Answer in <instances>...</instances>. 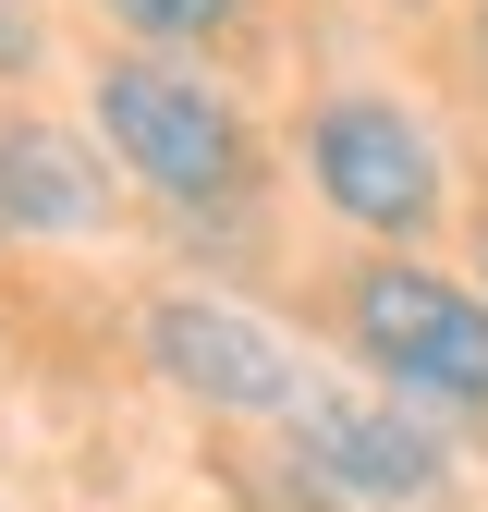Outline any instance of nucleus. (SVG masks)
Here are the masks:
<instances>
[{
    "mask_svg": "<svg viewBox=\"0 0 488 512\" xmlns=\"http://www.w3.org/2000/svg\"><path fill=\"white\" fill-rule=\"evenodd\" d=\"M98 135H110V159L135 171L147 196H171V208L232 196V171H244V122H232L196 74H171V61H110V74H98Z\"/></svg>",
    "mask_w": 488,
    "mask_h": 512,
    "instance_id": "obj_1",
    "label": "nucleus"
},
{
    "mask_svg": "<svg viewBox=\"0 0 488 512\" xmlns=\"http://www.w3.org/2000/svg\"><path fill=\"white\" fill-rule=\"evenodd\" d=\"M354 342L379 354L403 391L488 415V305H476L464 281L415 269V256H379V269L354 281Z\"/></svg>",
    "mask_w": 488,
    "mask_h": 512,
    "instance_id": "obj_2",
    "label": "nucleus"
},
{
    "mask_svg": "<svg viewBox=\"0 0 488 512\" xmlns=\"http://www.w3.org/2000/svg\"><path fill=\"white\" fill-rule=\"evenodd\" d=\"M305 171H318V196L366 232H427L440 220V147L415 135L391 98H330L305 122Z\"/></svg>",
    "mask_w": 488,
    "mask_h": 512,
    "instance_id": "obj_3",
    "label": "nucleus"
},
{
    "mask_svg": "<svg viewBox=\"0 0 488 512\" xmlns=\"http://www.w3.org/2000/svg\"><path fill=\"white\" fill-rule=\"evenodd\" d=\"M147 354H159V378L171 391H196V403H220V415H281L305 378H293V354L257 330V317H232V305H159L147 317Z\"/></svg>",
    "mask_w": 488,
    "mask_h": 512,
    "instance_id": "obj_4",
    "label": "nucleus"
},
{
    "mask_svg": "<svg viewBox=\"0 0 488 512\" xmlns=\"http://www.w3.org/2000/svg\"><path fill=\"white\" fill-rule=\"evenodd\" d=\"M305 464L354 500H427L440 488V452H427V427L403 415H366V403H318L305 415Z\"/></svg>",
    "mask_w": 488,
    "mask_h": 512,
    "instance_id": "obj_5",
    "label": "nucleus"
},
{
    "mask_svg": "<svg viewBox=\"0 0 488 512\" xmlns=\"http://www.w3.org/2000/svg\"><path fill=\"white\" fill-rule=\"evenodd\" d=\"M98 220V171L61 135H0V244L13 232H86Z\"/></svg>",
    "mask_w": 488,
    "mask_h": 512,
    "instance_id": "obj_6",
    "label": "nucleus"
},
{
    "mask_svg": "<svg viewBox=\"0 0 488 512\" xmlns=\"http://www.w3.org/2000/svg\"><path fill=\"white\" fill-rule=\"evenodd\" d=\"M110 13L135 25V37H208V25H232V13H244V0H110Z\"/></svg>",
    "mask_w": 488,
    "mask_h": 512,
    "instance_id": "obj_7",
    "label": "nucleus"
},
{
    "mask_svg": "<svg viewBox=\"0 0 488 512\" xmlns=\"http://www.w3.org/2000/svg\"><path fill=\"white\" fill-rule=\"evenodd\" d=\"M25 61H37V13H25V0H0V74H25Z\"/></svg>",
    "mask_w": 488,
    "mask_h": 512,
    "instance_id": "obj_8",
    "label": "nucleus"
},
{
    "mask_svg": "<svg viewBox=\"0 0 488 512\" xmlns=\"http://www.w3.org/2000/svg\"><path fill=\"white\" fill-rule=\"evenodd\" d=\"M476 37H488V0H476Z\"/></svg>",
    "mask_w": 488,
    "mask_h": 512,
    "instance_id": "obj_9",
    "label": "nucleus"
}]
</instances>
